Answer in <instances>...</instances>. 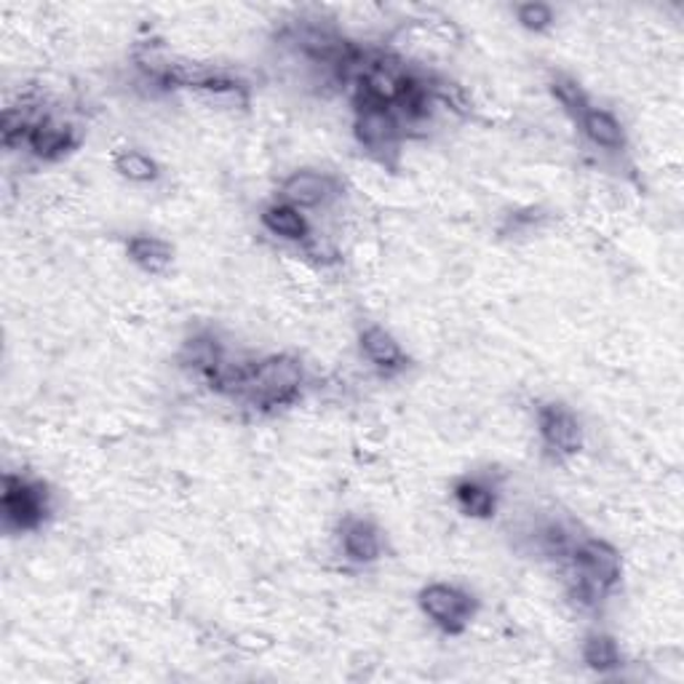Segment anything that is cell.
Wrapping results in <instances>:
<instances>
[{"instance_id": "1", "label": "cell", "mask_w": 684, "mask_h": 684, "mask_svg": "<svg viewBox=\"0 0 684 684\" xmlns=\"http://www.w3.org/2000/svg\"><path fill=\"white\" fill-rule=\"evenodd\" d=\"M569 565H573V596L583 605H592L599 596L613 592L623 575L618 548L599 538H583L575 543Z\"/></svg>"}, {"instance_id": "2", "label": "cell", "mask_w": 684, "mask_h": 684, "mask_svg": "<svg viewBox=\"0 0 684 684\" xmlns=\"http://www.w3.org/2000/svg\"><path fill=\"white\" fill-rule=\"evenodd\" d=\"M303 380L305 372L300 359L267 355V359L252 364L244 395H250L257 407H286L300 395Z\"/></svg>"}, {"instance_id": "3", "label": "cell", "mask_w": 684, "mask_h": 684, "mask_svg": "<svg viewBox=\"0 0 684 684\" xmlns=\"http://www.w3.org/2000/svg\"><path fill=\"white\" fill-rule=\"evenodd\" d=\"M0 511H3L6 529L32 532V529L43 525L46 514H49V492H46V487L38 485V481L6 473Z\"/></svg>"}, {"instance_id": "4", "label": "cell", "mask_w": 684, "mask_h": 684, "mask_svg": "<svg viewBox=\"0 0 684 684\" xmlns=\"http://www.w3.org/2000/svg\"><path fill=\"white\" fill-rule=\"evenodd\" d=\"M418 605L422 615L447 634H460L476 613L473 596L458 586H447V583H431L422 588Z\"/></svg>"}, {"instance_id": "5", "label": "cell", "mask_w": 684, "mask_h": 684, "mask_svg": "<svg viewBox=\"0 0 684 684\" xmlns=\"http://www.w3.org/2000/svg\"><path fill=\"white\" fill-rule=\"evenodd\" d=\"M353 134L361 147H367L369 153H378V156L385 158V153H393L395 147H399L401 124L391 107L355 102Z\"/></svg>"}, {"instance_id": "6", "label": "cell", "mask_w": 684, "mask_h": 684, "mask_svg": "<svg viewBox=\"0 0 684 684\" xmlns=\"http://www.w3.org/2000/svg\"><path fill=\"white\" fill-rule=\"evenodd\" d=\"M338 196H340L338 179H334L332 174L311 172V169L290 174L279 187V201H284V204H290L300 212L319 209V206H326Z\"/></svg>"}, {"instance_id": "7", "label": "cell", "mask_w": 684, "mask_h": 684, "mask_svg": "<svg viewBox=\"0 0 684 684\" xmlns=\"http://www.w3.org/2000/svg\"><path fill=\"white\" fill-rule=\"evenodd\" d=\"M538 431L543 444L559 458H573L583 449V426L565 404H546L538 412Z\"/></svg>"}, {"instance_id": "8", "label": "cell", "mask_w": 684, "mask_h": 684, "mask_svg": "<svg viewBox=\"0 0 684 684\" xmlns=\"http://www.w3.org/2000/svg\"><path fill=\"white\" fill-rule=\"evenodd\" d=\"M340 543H342V554L351 565L367 567L374 565V561L382 556V540L378 527L367 519H348L340 529Z\"/></svg>"}, {"instance_id": "9", "label": "cell", "mask_w": 684, "mask_h": 684, "mask_svg": "<svg viewBox=\"0 0 684 684\" xmlns=\"http://www.w3.org/2000/svg\"><path fill=\"white\" fill-rule=\"evenodd\" d=\"M76 131H72L70 124L57 118H38V124L30 131V139H27V147L40 160H59L76 147Z\"/></svg>"}, {"instance_id": "10", "label": "cell", "mask_w": 684, "mask_h": 684, "mask_svg": "<svg viewBox=\"0 0 684 684\" xmlns=\"http://www.w3.org/2000/svg\"><path fill=\"white\" fill-rule=\"evenodd\" d=\"M361 353L367 355V361L372 367H378L380 372L393 374L401 372L407 367V355L401 351L399 340L391 332L382 330V326H367L359 338Z\"/></svg>"}, {"instance_id": "11", "label": "cell", "mask_w": 684, "mask_h": 684, "mask_svg": "<svg viewBox=\"0 0 684 684\" xmlns=\"http://www.w3.org/2000/svg\"><path fill=\"white\" fill-rule=\"evenodd\" d=\"M578 126L594 147H602V150L607 153H621L623 147H626V129H623L621 120L609 110H602V107L592 105L586 113H583Z\"/></svg>"}, {"instance_id": "12", "label": "cell", "mask_w": 684, "mask_h": 684, "mask_svg": "<svg viewBox=\"0 0 684 684\" xmlns=\"http://www.w3.org/2000/svg\"><path fill=\"white\" fill-rule=\"evenodd\" d=\"M260 219H263L265 231L281 241L305 244V241L311 238V225H307L305 214L290 204H284V201L267 204L263 214H260Z\"/></svg>"}, {"instance_id": "13", "label": "cell", "mask_w": 684, "mask_h": 684, "mask_svg": "<svg viewBox=\"0 0 684 684\" xmlns=\"http://www.w3.org/2000/svg\"><path fill=\"white\" fill-rule=\"evenodd\" d=\"M458 508L471 519H489L498 511V492L481 479H460L452 489Z\"/></svg>"}, {"instance_id": "14", "label": "cell", "mask_w": 684, "mask_h": 684, "mask_svg": "<svg viewBox=\"0 0 684 684\" xmlns=\"http://www.w3.org/2000/svg\"><path fill=\"white\" fill-rule=\"evenodd\" d=\"M126 252H129V260L139 271L153 273V276L166 273L174 263L172 244H166L164 238L156 236H134L129 246H126Z\"/></svg>"}, {"instance_id": "15", "label": "cell", "mask_w": 684, "mask_h": 684, "mask_svg": "<svg viewBox=\"0 0 684 684\" xmlns=\"http://www.w3.org/2000/svg\"><path fill=\"white\" fill-rule=\"evenodd\" d=\"M583 663H586V666L596 674L615 672V668H621V663H623L618 642H615L609 634H602V632L588 634L586 642H583Z\"/></svg>"}, {"instance_id": "16", "label": "cell", "mask_w": 684, "mask_h": 684, "mask_svg": "<svg viewBox=\"0 0 684 684\" xmlns=\"http://www.w3.org/2000/svg\"><path fill=\"white\" fill-rule=\"evenodd\" d=\"M113 164H116V172L120 174V177H126L129 183H139V185L156 183L160 174L156 160H153L143 150H120Z\"/></svg>"}, {"instance_id": "17", "label": "cell", "mask_w": 684, "mask_h": 684, "mask_svg": "<svg viewBox=\"0 0 684 684\" xmlns=\"http://www.w3.org/2000/svg\"><path fill=\"white\" fill-rule=\"evenodd\" d=\"M183 361L206 378V374L214 372V369L219 367V361H223V351H219L217 340L201 334V338H193L190 342H185Z\"/></svg>"}, {"instance_id": "18", "label": "cell", "mask_w": 684, "mask_h": 684, "mask_svg": "<svg viewBox=\"0 0 684 684\" xmlns=\"http://www.w3.org/2000/svg\"><path fill=\"white\" fill-rule=\"evenodd\" d=\"M551 94L556 102L565 107L567 116H573L575 120H580L583 113L592 107V102H588V94L583 91V86L578 84V80L569 76H556L551 80Z\"/></svg>"}, {"instance_id": "19", "label": "cell", "mask_w": 684, "mask_h": 684, "mask_svg": "<svg viewBox=\"0 0 684 684\" xmlns=\"http://www.w3.org/2000/svg\"><path fill=\"white\" fill-rule=\"evenodd\" d=\"M431 97H433V102L447 105L449 110L458 113V116H468V113H471V99H468L466 89H462V86H458V84L439 80V84L431 86Z\"/></svg>"}, {"instance_id": "20", "label": "cell", "mask_w": 684, "mask_h": 684, "mask_svg": "<svg viewBox=\"0 0 684 684\" xmlns=\"http://www.w3.org/2000/svg\"><path fill=\"white\" fill-rule=\"evenodd\" d=\"M516 19L529 32H543L554 25V9L548 3H525L516 9Z\"/></svg>"}]
</instances>
